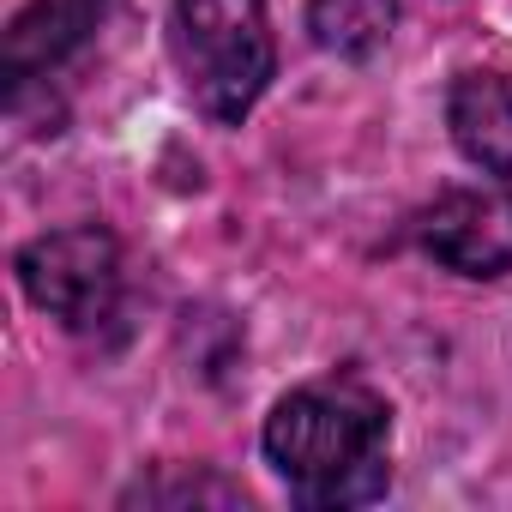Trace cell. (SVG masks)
I'll return each instance as SVG.
<instances>
[{
	"mask_svg": "<svg viewBox=\"0 0 512 512\" xmlns=\"http://www.w3.org/2000/svg\"><path fill=\"white\" fill-rule=\"evenodd\" d=\"M386 440H392V410L356 374L308 380L290 398H278V410L266 416L272 470L290 482L302 506H320V512L368 506L386 494L392 482Z\"/></svg>",
	"mask_w": 512,
	"mask_h": 512,
	"instance_id": "1",
	"label": "cell"
},
{
	"mask_svg": "<svg viewBox=\"0 0 512 512\" xmlns=\"http://www.w3.org/2000/svg\"><path fill=\"white\" fill-rule=\"evenodd\" d=\"M175 61L211 121H247L278 73L266 0H175Z\"/></svg>",
	"mask_w": 512,
	"mask_h": 512,
	"instance_id": "2",
	"label": "cell"
},
{
	"mask_svg": "<svg viewBox=\"0 0 512 512\" xmlns=\"http://www.w3.org/2000/svg\"><path fill=\"white\" fill-rule=\"evenodd\" d=\"M121 241L103 223H73L19 247V290L67 332H103L121 314Z\"/></svg>",
	"mask_w": 512,
	"mask_h": 512,
	"instance_id": "3",
	"label": "cell"
},
{
	"mask_svg": "<svg viewBox=\"0 0 512 512\" xmlns=\"http://www.w3.org/2000/svg\"><path fill=\"white\" fill-rule=\"evenodd\" d=\"M416 241L458 278H500L512 272V193L452 187L416 217Z\"/></svg>",
	"mask_w": 512,
	"mask_h": 512,
	"instance_id": "4",
	"label": "cell"
},
{
	"mask_svg": "<svg viewBox=\"0 0 512 512\" xmlns=\"http://www.w3.org/2000/svg\"><path fill=\"white\" fill-rule=\"evenodd\" d=\"M103 7L109 0H25L7 25V37H0V73H7V85L43 79L61 61H73L97 37Z\"/></svg>",
	"mask_w": 512,
	"mask_h": 512,
	"instance_id": "5",
	"label": "cell"
},
{
	"mask_svg": "<svg viewBox=\"0 0 512 512\" xmlns=\"http://www.w3.org/2000/svg\"><path fill=\"white\" fill-rule=\"evenodd\" d=\"M446 127L476 169L512 181V79L506 73H464L446 97Z\"/></svg>",
	"mask_w": 512,
	"mask_h": 512,
	"instance_id": "6",
	"label": "cell"
},
{
	"mask_svg": "<svg viewBox=\"0 0 512 512\" xmlns=\"http://www.w3.org/2000/svg\"><path fill=\"white\" fill-rule=\"evenodd\" d=\"M398 0H308V37L338 61H368L392 43Z\"/></svg>",
	"mask_w": 512,
	"mask_h": 512,
	"instance_id": "7",
	"label": "cell"
},
{
	"mask_svg": "<svg viewBox=\"0 0 512 512\" xmlns=\"http://www.w3.org/2000/svg\"><path fill=\"white\" fill-rule=\"evenodd\" d=\"M127 500H145V506H187V500H217V506H235L247 500L235 482H217V476H193V482H139Z\"/></svg>",
	"mask_w": 512,
	"mask_h": 512,
	"instance_id": "8",
	"label": "cell"
}]
</instances>
